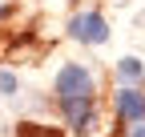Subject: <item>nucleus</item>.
I'll return each instance as SVG.
<instances>
[{
  "mask_svg": "<svg viewBox=\"0 0 145 137\" xmlns=\"http://www.w3.org/2000/svg\"><path fill=\"white\" fill-rule=\"evenodd\" d=\"M117 113H121V121H141L145 117V93H137V89H121L117 93Z\"/></svg>",
  "mask_w": 145,
  "mask_h": 137,
  "instance_id": "4",
  "label": "nucleus"
},
{
  "mask_svg": "<svg viewBox=\"0 0 145 137\" xmlns=\"http://www.w3.org/2000/svg\"><path fill=\"white\" fill-rule=\"evenodd\" d=\"M16 137H65V133L52 129V125H20V129H16Z\"/></svg>",
  "mask_w": 145,
  "mask_h": 137,
  "instance_id": "5",
  "label": "nucleus"
},
{
  "mask_svg": "<svg viewBox=\"0 0 145 137\" xmlns=\"http://www.w3.org/2000/svg\"><path fill=\"white\" fill-rule=\"evenodd\" d=\"M57 93H61V101L93 97V77H89V68H81V65H65L61 73H57Z\"/></svg>",
  "mask_w": 145,
  "mask_h": 137,
  "instance_id": "2",
  "label": "nucleus"
},
{
  "mask_svg": "<svg viewBox=\"0 0 145 137\" xmlns=\"http://www.w3.org/2000/svg\"><path fill=\"white\" fill-rule=\"evenodd\" d=\"M0 93H16V77L0 68Z\"/></svg>",
  "mask_w": 145,
  "mask_h": 137,
  "instance_id": "7",
  "label": "nucleus"
},
{
  "mask_svg": "<svg viewBox=\"0 0 145 137\" xmlns=\"http://www.w3.org/2000/svg\"><path fill=\"white\" fill-rule=\"evenodd\" d=\"M61 105H65V117L77 133L93 129V97H72V101H61Z\"/></svg>",
  "mask_w": 145,
  "mask_h": 137,
  "instance_id": "3",
  "label": "nucleus"
},
{
  "mask_svg": "<svg viewBox=\"0 0 145 137\" xmlns=\"http://www.w3.org/2000/svg\"><path fill=\"white\" fill-rule=\"evenodd\" d=\"M117 73H121V81H141V61H133V57H129V61H121V65H117Z\"/></svg>",
  "mask_w": 145,
  "mask_h": 137,
  "instance_id": "6",
  "label": "nucleus"
},
{
  "mask_svg": "<svg viewBox=\"0 0 145 137\" xmlns=\"http://www.w3.org/2000/svg\"><path fill=\"white\" fill-rule=\"evenodd\" d=\"M129 129H133V137H145V125H141V121H133Z\"/></svg>",
  "mask_w": 145,
  "mask_h": 137,
  "instance_id": "8",
  "label": "nucleus"
},
{
  "mask_svg": "<svg viewBox=\"0 0 145 137\" xmlns=\"http://www.w3.org/2000/svg\"><path fill=\"white\" fill-rule=\"evenodd\" d=\"M0 16H4V4H0Z\"/></svg>",
  "mask_w": 145,
  "mask_h": 137,
  "instance_id": "9",
  "label": "nucleus"
},
{
  "mask_svg": "<svg viewBox=\"0 0 145 137\" xmlns=\"http://www.w3.org/2000/svg\"><path fill=\"white\" fill-rule=\"evenodd\" d=\"M69 37L81 40V44H105L109 40V24L101 12H77L69 20Z\"/></svg>",
  "mask_w": 145,
  "mask_h": 137,
  "instance_id": "1",
  "label": "nucleus"
}]
</instances>
